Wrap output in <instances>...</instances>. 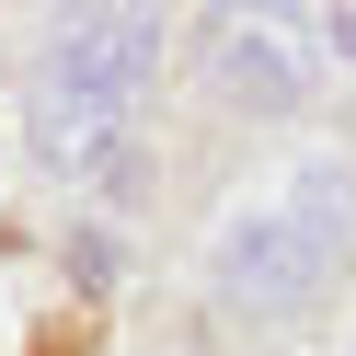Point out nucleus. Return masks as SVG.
I'll return each instance as SVG.
<instances>
[{
	"mask_svg": "<svg viewBox=\"0 0 356 356\" xmlns=\"http://www.w3.org/2000/svg\"><path fill=\"white\" fill-rule=\"evenodd\" d=\"M345 241H356V172L345 161H299V184H287L276 207H230V218H218L207 287H218V310L287 322V310H310L333 287Z\"/></svg>",
	"mask_w": 356,
	"mask_h": 356,
	"instance_id": "f257e3e1",
	"label": "nucleus"
},
{
	"mask_svg": "<svg viewBox=\"0 0 356 356\" xmlns=\"http://www.w3.org/2000/svg\"><path fill=\"white\" fill-rule=\"evenodd\" d=\"M161 81V0H70L35 47V138L47 161L104 149Z\"/></svg>",
	"mask_w": 356,
	"mask_h": 356,
	"instance_id": "f03ea898",
	"label": "nucleus"
},
{
	"mask_svg": "<svg viewBox=\"0 0 356 356\" xmlns=\"http://www.w3.org/2000/svg\"><path fill=\"white\" fill-rule=\"evenodd\" d=\"M195 81H207L218 115H299V104L322 92V58H310V35L287 24V12L230 0L207 24V47H195Z\"/></svg>",
	"mask_w": 356,
	"mask_h": 356,
	"instance_id": "7ed1b4c3",
	"label": "nucleus"
}]
</instances>
